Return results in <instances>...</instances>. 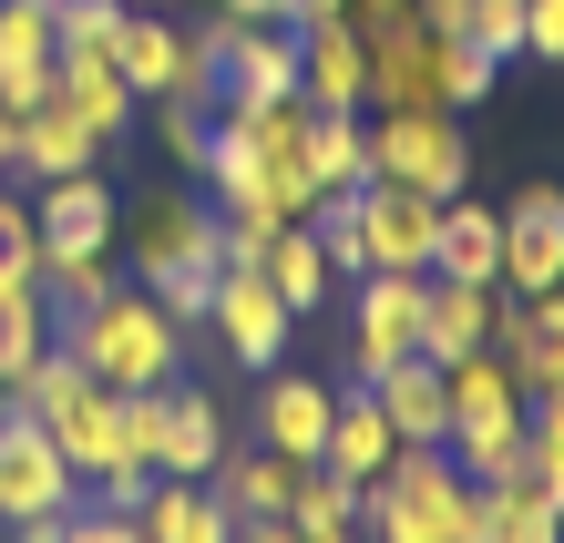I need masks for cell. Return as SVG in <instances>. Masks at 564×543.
Masks as SVG:
<instances>
[{
  "label": "cell",
  "mask_w": 564,
  "mask_h": 543,
  "mask_svg": "<svg viewBox=\"0 0 564 543\" xmlns=\"http://www.w3.org/2000/svg\"><path fill=\"white\" fill-rule=\"evenodd\" d=\"M226 461V411L195 380L164 390V421H154V482H206V471Z\"/></svg>",
  "instance_id": "cell-14"
},
{
  "label": "cell",
  "mask_w": 564,
  "mask_h": 543,
  "mask_svg": "<svg viewBox=\"0 0 564 543\" xmlns=\"http://www.w3.org/2000/svg\"><path fill=\"white\" fill-rule=\"evenodd\" d=\"M257 278H268L297 318H318L328 297H339V267H328V247H318V226H278L268 236V257H257Z\"/></svg>",
  "instance_id": "cell-24"
},
{
  "label": "cell",
  "mask_w": 564,
  "mask_h": 543,
  "mask_svg": "<svg viewBox=\"0 0 564 543\" xmlns=\"http://www.w3.org/2000/svg\"><path fill=\"white\" fill-rule=\"evenodd\" d=\"M268 236H278V216H226V267H257V257H268Z\"/></svg>",
  "instance_id": "cell-45"
},
{
  "label": "cell",
  "mask_w": 564,
  "mask_h": 543,
  "mask_svg": "<svg viewBox=\"0 0 564 543\" xmlns=\"http://www.w3.org/2000/svg\"><path fill=\"white\" fill-rule=\"evenodd\" d=\"M370 104L380 113H452L442 104V21H401L370 42Z\"/></svg>",
  "instance_id": "cell-10"
},
{
  "label": "cell",
  "mask_w": 564,
  "mask_h": 543,
  "mask_svg": "<svg viewBox=\"0 0 564 543\" xmlns=\"http://www.w3.org/2000/svg\"><path fill=\"white\" fill-rule=\"evenodd\" d=\"M308 175H318V195H359L370 185V123L359 113H308Z\"/></svg>",
  "instance_id": "cell-29"
},
{
  "label": "cell",
  "mask_w": 564,
  "mask_h": 543,
  "mask_svg": "<svg viewBox=\"0 0 564 543\" xmlns=\"http://www.w3.org/2000/svg\"><path fill=\"white\" fill-rule=\"evenodd\" d=\"M359 543H482V482L442 441H421L380 482H359Z\"/></svg>",
  "instance_id": "cell-2"
},
{
  "label": "cell",
  "mask_w": 564,
  "mask_h": 543,
  "mask_svg": "<svg viewBox=\"0 0 564 543\" xmlns=\"http://www.w3.org/2000/svg\"><path fill=\"white\" fill-rule=\"evenodd\" d=\"M492 308L503 297L492 287H473V278H431V308H421V359H473V349H492Z\"/></svg>",
  "instance_id": "cell-22"
},
{
  "label": "cell",
  "mask_w": 564,
  "mask_h": 543,
  "mask_svg": "<svg viewBox=\"0 0 564 543\" xmlns=\"http://www.w3.org/2000/svg\"><path fill=\"white\" fill-rule=\"evenodd\" d=\"M442 452H452L462 471H473L482 492H492V482H513V471H523V411H492V421H452V441H442Z\"/></svg>",
  "instance_id": "cell-31"
},
{
  "label": "cell",
  "mask_w": 564,
  "mask_h": 543,
  "mask_svg": "<svg viewBox=\"0 0 564 543\" xmlns=\"http://www.w3.org/2000/svg\"><path fill=\"white\" fill-rule=\"evenodd\" d=\"M564 287V185H523L503 206V278L492 297H544Z\"/></svg>",
  "instance_id": "cell-7"
},
{
  "label": "cell",
  "mask_w": 564,
  "mask_h": 543,
  "mask_svg": "<svg viewBox=\"0 0 564 543\" xmlns=\"http://www.w3.org/2000/svg\"><path fill=\"white\" fill-rule=\"evenodd\" d=\"M93 164H104V133H93L73 104H62V93H42V104L21 113V175H93Z\"/></svg>",
  "instance_id": "cell-19"
},
{
  "label": "cell",
  "mask_w": 564,
  "mask_h": 543,
  "mask_svg": "<svg viewBox=\"0 0 564 543\" xmlns=\"http://www.w3.org/2000/svg\"><path fill=\"white\" fill-rule=\"evenodd\" d=\"M257 441L268 452H288V461H318L328 452V411H339V390L328 380H308V369H257Z\"/></svg>",
  "instance_id": "cell-13"
},
{
  "label": "cell",
  "mask_w": 564,
  "mask_h": 543,
  "mask_svg": "<svg viewBox=\"0 0 564 543\" xmlns=\"http://www.w3.org/2000/svg\"><path fill=\"white\" fill-rule=\"evenodd\" d=\"M297 21H226V104H288L297 93Z\"/></svg>",
  "instance_id": "cell-12"
},
{
  "label": "cell",
  "mask_w": 564,
  "mask_h": 543,
  "mask_svg": "<svg viewBox=\"0 0 564 543\" xmlns=\"http://www.w3.org/2000/svg\"><path fill=\"white\" fill-rule=\"evenodd\" d=\"M288 21H297V31H318V21H349V0H288Z\"/></svg>",
  "instance_id": "cell-51"
},
{
  "label": "cell",
  "mask_w": 564,
  "mask_h": 543,
  "mask_svg": "<svg viewBox=\"0 0 564 543\" xmlns=\"http://www.w3.org/2000/svg\"><path fill=\"white\" fill-rule=\"evenodd\" d=\"M401 21H421L411 0H349V31H359V42H380V31H401Z\"/></svg>",
  "instance_id": "cell-47"
},
{
  "label": "cell",
  "mask_w": 564,
  "mask_h": 543,
  "mask_svg": "<svg viewBox=\"0 0 564 543\" xmlns=\"http://www.w3.org/2000/svg\"><path fill=\"white\" fill-rule=\"evenodd\" d=\"M83 492H93V513H144V492H154V471H144V461H123V471H93Z\"/></svg>",
  "instance_id": "cell-43"
},
{
  "label": "cell",
  "mask_w": 564,
  "mask_h": 543,
  "mask_svg": "<svg viewBox=\"0 0 564 543\" xmlns=\"http://www.w3.org/2000/svg\"><path fill=\"white\" fill-rule=\"evenodd\" d=\"M134 11H164V0H134Z\"/></svg>",
  "instance_id": "cell-54"
},
{
  "label": "cell",
  "mask_w": 564,
  "mask_h": 543,
  "mask_svg": "<svg viewBox=\"0 0 564 543\" xmlns=\"http://www.w3.org/2000/svg\"><path fill=\"white\" fill-rule=\"evenodd\" d=\"M52 349V297H11V308H0V380L21 390V369Z\"/></svg>",
  "instance_id": "cell-37"
},
{
  "label": "cell",
  "mask_w": 564,
  "mask_h": 543,
  "mask_svg": "<svg viewBox=\"0 0 564 543\" xmlns=\"http://www.w3.org/2000/svg\"><path fill=\"white\" fill-rule=\"evenodd\" d=\"M52 349H73L104 390H175L185 380V328L154 308V287H113L93 308H52Z\"/></svg>",
  "instance_id": "cell-1"
},
{
  "label": "cell",
  "mask_w": 564,
  "mask_h": 543,
  "mask_svg": "<svg viewBox=\"0 0 564 543\" xmlns=\"http://www.w3.org/2000/svg\"><path fill=\"white\" fill-rule=\"evenodd\" d=\"M134 0H52V21H62V52H113V31Z\"/></svg>",
  "instance_id": "cell-40"
},
{
  "label": "cell",
  "mask_w": 564,
  "mask_h": 543,
  "mask_svg": "<svg viewBox=\"0 0 564 543\" xmlns=\"http://www.w3.org/2000/svg\"><path fill=\"white\" fill-rule=\"evenodd\" d=\"M523 471L554 492V513H564V390L544 400H523Z\"/></svg>",
  "instance_id": "cell-35"
},
{
  "label": "cell",
  "mask_w": 564,
  "mask_h": 543,
  "mask_svg": "<svg viewBox=\"0 0 564 543\" xmlns=\"http://www.w3.org/2000/svg\"><path fill=\"white\" fill-rule=\"evenodd\" d=\"M297 104L308 113H359L370 104V42L349 21H318L308 52H297Z\"/></svg>",
  "instance_id": "cell-17"
},
{
  "label": "cell",
  "mask_w": 564,
  "mask_h": 543,
  "mask_svg": "<svg viewBox=\"0 0 564 543\" xmlns=\"http://www.w3.org/2000/svg\"><path fill=\"white\" fill-rule=\"evenodd\" d=\"M237 543H308V533H297L288 513H268V523H237Z\"/></svg>",
  "instance_id": "cell-50"
},
{
  "label": "cell",
  "mask_w": 564,
  "mask_h": 543,
  "mask_svg": "<svg viewBox=\"0 0 564 543\" xmlns=\"http://www.w3.org/2000/svg\"><path fill=\"white\" fill-rule=\"evenodd\" d=\"M83 502V471L52 452V431L31 421V411H11L0 421V523H21V513H73Z\"/></svg>",
  "instance_id": "cell-6"
},
{
  "label": "cell",
  "mask_w": 564,
  "mask_h": 543,
  "mask_svg": "<svg viewBox=\"0 0 564 543\" xmlns=\"http://www.w3.org/2000/svg\"><path fill=\"white\" fill-rule=\"evenodd\" d=\"M297 471H308V461L268 452V441H257V452H237V441H226V461L206 471V482H216V502H226L237 523H268V513H288V502H297Z\"/></svg>",
  "instance_id": "cell-20"
},
{
  "label": "cell",
  "mask_w": 564,
  "mask_h": 543,
  "mask_svg": "<svg viewBox=\"0 0 564 543\" xmlns=\"http://www.w3.org/2000/svg\"><path fill=\"white\" fill-rule=\"evenodd\" d=\"M206 328H216V349L226 359H247V369H278V349H288V328H297V308L257 278V267H226L216 278V308H206Z\"/></svg>",
  "instance_id": "cell-8"
},
{
  "label": "cell",
  "mask_w": 564,
  "mask_h": 543,
  "mask_svg": "<svg viewBox=\"0 0 564 543\" xmlns=\"http://www.w3.org/2000/svg\"><path fill=\"white\" fill-rule=\"evenodd\" d=\"M62 523H73V513H21V523H11V543H62Z\"/></svg>",
  "instance_id": "cell-49"
},
{
  "label": "cell",
  "mask_w": 564,
  "mask_h": 543,
  "mask_svg": "<svg viewBox=\"0 0 564 543\" xmlns=\"http://www.w3.org/2000/svg\"><path fill=\"white\" fill-rule=\"evenodd\" d=\"M370 185H411L431 206H452L473 185V144H462L452 113H380L370 123Z\"/></svg>",
  "instance_id": "cell-4"
},
{
  "label": "cell",
  "mask_w": 564,
  "mask_h": 543,
  "mask_svg": "<svg viewBox=\"0 0 564 543\" xmlns=\"http://www.w3.org/2000/svg\"><path fill=\"white\" fill-rule=\"evenodd\" d=\"M482 543H564V513L534 471H513V482L482 492Z\"/></svg>",
  "instance_id": "cell-28"
},
{
  "label": "cell",
  "mask_w": 564,
  "mask_h": 543,
  "mask_svg": "<svg viewBox=\"0 0 564 543\" xmlns=\"http://www.w3.org/2000/svg\"><path fill=\"white\" fill-rule=\"evenodd\" d=\"M11 297H42V226L21 195H0V308Z\"/></svg>",
  "instance_id": "cell-34"
},
{
  "label": "cell",
  "mask_w": 564,
  "mask_h": 543,
  "mask_svg": "<svg viewBox=\"0 0 564 543\" xmlns=\"http://www.w3.org/2000/svg\"><path fill=\"white\" fill-rule=\"evenodd\" d=\"M52 62H62V21L52 0H0V104L31 113L52 93Z\"/></svg>",
  "instance_id": "cell-15"
},
{
  "label": "cell",
  "mask_w": 564,
  "mask_h": 543,
  "mask_svg": "<svg viewBox=\"0 0 564 543\" xmlns=\"http://www.w3.org/2000/svg\"><path fill=\"white\" fill-rule=\"evenodd\" d=\"M492 73H503V62H482V52L442 21V104H482V93H492Z\"/></svg>",
  "instance_id": "cell-42"
},
{
  "label": "cell",
  "mask_w": 564,
  "mask_h": 543,
  "mask_svg": "<svg viewBox=\"0 0 564 543\" xmlns=\"http://www.w3.org/2000/svg\"><path fill=\"white\" fill-rule=\"evenodd\" d=\"M431 226L442 206L411 185H359V257L390 267V278H431Z\"/></svg>",
  "instance_id": "cell-11"
},
{
  "label": "cell",
  "mask_w": 564,
  "mask_h": 543,
  "mask_svg": "<svg viewBox=\"0 0 564 543\" xmlns=\"http://www.w3.org/2000/svg\"><path fill=\"white\" fill-rule=\"evenodd\" d=\"M62 543H144V523H134V513H93V502H73Z\"/></svg>",
  "instance_id": "cell-44"
},
{
  "label": "cell",
  "mask_w": 564,
  "mask_h": 543,
  "mask_svg": "<svg viewBox=\"0 0 564 543\" xmlns=\"http://www.w3.org/2000/svg\"><path fill=\"white\" fill-rule=\"evenodd\" d=\"M380 411H390V431H401V452H421V441H452V400H442V359H390L380 369Z\"/></svg>",
  "instance_id": "cell-23"
},
{
  "label": "cell",
  "mask_w": 564,
  "mask_h": 543,
  "mask_svg": "<svg viewBox=\"0 0 564 543\" xmlns=\"http://www.w3.org/2000/svg\"><path fill=\"white\" fill-rule=\"evenodd\" d=\"M113 73H123V93H134V104H164V93H175V73H185V21L123 11V31H113Z\"/></svg>",
  "instance_id": "cell-21"
},
{
  "label": "cell",
  "mask_w": 564,
  "mask_h": 543,
  "mask_svg": "<svg viewBox=\"0 0 564 543\" xmlns=\"http://www.w3.org/2000/svg\"><path fill=\"white\" fill-rule=\"evenodd\" d=\"M421 308H431V278H390V267L349 278V380H380L390 359H411Z\"/></svg>",
  "instance_id": "cell-5"
},
{
  "label": "cell",
  "mask_w": 564,
  "mask_h": 543,
  "mask_svg": "<svg viewBox=\"0 0 564 543\" xmlns=\"http://www.w3.org/2000/svg\"><path fill=\"white\" fill-rule=\"evenodd\" d=\"M411 11H421V21H462V0H411Z\"/></svg>",
  "instance_id": "cell-53"
},
{
  "label": "cell",
  "mask_w": 564,
  "mask_h": 543,
  "mask_svg": "<svg viewBox=\"0 0 564 543\" xmlns=\"http://www.w3.org/2000/svg\"><path fill=\"white\" fill-rule=\"evenodd\" d=\"M390 461H401V431H390V411H380L370 380H349L339 411H328V452H318V471H339V482H380Z\"/></svg>",
  "instance_id": "cell-16"
},
{
  "label": "cell",
  "mask_w": 564,
  "mask_h": 543,
  "mask_svg": "<svg viewBox=\"0 0 564 543\" xmlns=\"http://www.w3.org/2000/svg\"><path fill=\"white\" fill-rule=\"evenodd\" d=\"M0 175H21V113L0 104Z\"/></svg>",
  "instance_id": "cell-52"
},
{
  "label": "cell",
  "mask_w": 564,
  "mask_h": 543,
  "mask_svg": "<svg viewBox=\"0 0 564 543\" xmlns=\"http://www.w3.org/2000/svg\"><path fill=\"white\" fill-rule=\"evenodd\" d=\"M442 400H452V421H492V411H523V390H513L503 349H473V359H452V369H442Z\"/></svg>",
  "instance_id": "cell-33"
},
{
  "label": "cell",
  "mask_w": 564,
  "mask_h": 543,
  "mask_svg": "<svg viewBox=\"0 0 564 543\" xmlns=\"http://www.w3.org/2000/svg\"><path fill=\"white\" fill-rule=\"evenodd\" d=\"M492 349H503V369H513L523 400L564 390V287H544V297H503V308H492Z\"/></svg>",
  "instance_id": "cell-9"
},
{
  "label": "cell",
  "mask_w": 564,
  "mask_h": 543,
  "mask_svg": "<svg viewBox=\"0 0 564 543\" xmlns=\"http://www.w3.org/2000/svg\"><path fill=\"white\" fill-rule=\"evenodd\" d=\"M288 523L308 533V543H359V482H339V471H297V502H288Z\"/></svg>",
  "instance_id": "cell-32"
},
{
  "label": "cell",
  "mask_w": 564,
  "mask_h": 543,
  "mask_svg": "<svg viewBox=\"0 0 564 543\" xmlns=\"http://www.w3.org/2000/svg\"><path fill=\"white\" fill-rule=\"evenodd\" d=\"M431 278H473V287L503 278V206H473V195H452L442 226H431Z\"/></svg>",
  "instance_id": "cell-18"
},
{
  "label": "cell",
  "mask_w": 564,
  "mask_h": 543,
  "mask_svg": "<svg viewBox=\"0 0 564 543\" xmlns=\"http://www.w3.org/2000/svg\"><path fill=\"white\" fill-rule=\"evenodd\" d=\"M113 185L104 175H52L42 185V206H31V226H42V247H104L113 236Z\"/></svg>",
  "instance_id": "cell-25"
},
{
  "label": "cell",
  "mask_w": 564,
  "mask_h": 543,
  "mask_svg": "<svg viewBox=\"0 0 564 543\" xmlns=\"http://www.w3.org/2000/svg\"><path fill=\"white\" fill-rule=\"evenodd\" d=\"M216 278H226V267H206V257L164 267V278H154V308L175 318V328H206V308H216Z\"/></svg>",
  "instance_id": "cell-38"
},
{
  "label": "cell",
  "mask_w": 564,
  "mask_h": 543,
  "mask_svg": "<svg viewBox=\"0 0 564 543\" xmlns=\"http://www.w3.org/2000/svg\"><path fill=\"white\" fill-rule=\"evenodd\" d=\"M134 523L144 543H237V513L216 502V482H154Z\"/></svg>",
  "instance_id": "cell-26"
},
{
  "label": "cell",
  "mask_w": 564,
  "mask_h": 543,
  "mask_svg": "<svg viewBox=\"0 0 564 543\" xmlns=\"http://www.w3.org/2000/svg\"><path fill=\"white\" fill-rule=\"evenodd\" d=\"M52 93H62V104H73L93 133H104V144H113L123 123H134V93H123L113 52H62V62H52Z\"/></svg>",
  "instance_id": "cell-27"
},
{
  "label": "cell",
  "mask_w": 564,
  "mask_h": 543,
  "mask_svg": "<svg viewBox=\"0 0 564 543\" xmlns=\"http://www.w3.org/2000/svg\"><path fill=\"white\" fill-rule=\"evenodd\" d=\"M113 257L134 267L144 287L164 278V267H185V257L226 267V216H216V206H195L185 185H154V195H134V206L113 216Z\"/></svg>",
  "instance_id": "cell-3"
},
{
  "label": "cell",
  "mask_w": 564,
  "mask_h": 543,
  "mask_svg": "<svg viewBox=\"0 0 564 543\" xmlns=\"http://www.w3.org/2000/svg\"><path fill=\"white\" fill-rule=\"evenodd\" d=\"M113 287H123L113 236H104V247H42V297H52V308H93V297H113Z\"/></svg>",
  "instance_id": "cell-30"
},
{
  "label": "cell",
  "mask_w": 564,
  "mask_h": 543,
  "mask_svg": "<svg viewBox=\"0 0 564 543\" xmlns=\"http://www.w3.org/2000/svg\"><path fill=\"white\" fill-rule=\"evenodd\" d=\"M452 31H462L482 62H513V52H523V0H462Z\"/></svg>",
  "instance_id": "cell-39"
},
{
  "label": "cell",
  "mask_w": 564,
  "mask_h": 543,
  "mask_svg": "<svg viewBox=\"0 0 564 543\" xmlns=\"http://www.w3.org/2000/svg\"><path fill=\"white\" fill-rule=\"evenodd\" d=\"M523 52L564 62V0H523Z\"/></svg>",
  "instance_id": "cell-46"
},
{
  "label": "cell",
  "mask_w": 564,
  "mask_h": 543,
  "mask_svg": "<svg viewBox=\"0 0 564 543\" xmlns=\"http://www.w3.org/2000/svg\"><path fill=\"white\" fill-rule=\"evenodd\" d=\"M206 21H288V0H195Z\"/></svg>",
  "instance_id": "cell-48"
},
{
  "label": "cell",
  "mask_w": 564,
  "mask_h": 543,
  "mask_svg": "<svg viewBox=\"0 0 564 543\" xmlns=\"http://www.w3.org/2000/svg\"><path fill=\"white\" fill-rule=\"evenodd\" d=\"M175 104H195V113H216V104H226V21H195V31H185Z\"/></svg>",
  "instance_id": "cell-36"
},
{
  "label": "cell",
  "mask_w": 564,
  "mask_h": 543,
  "mask_svg": "<svg viewBox=\"0 0 564 543\" xmlns=\"http://www.w3.org/2000/svg\"><path fill=\"white\" fill-rule=\"evenodd\" d=\"M154 133H164V154H175L185 175H206V133H216V113H195V104H175V93H164V104H154Z\"/></svg>",
  "instance_id": "cell-41"
}]
</instances>
